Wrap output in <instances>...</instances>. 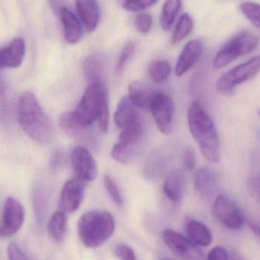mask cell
Instances as JSON below:
<instances>
[{"instance_id": "1", "label": "cell", "mask_w": 260, "mask_h": 260, "mask_svg": "<svg viewBox=\"0 0 260 260\" xmlns=\"http://www.w3.org/2000/svg\"><path fill=\"white\" fill-rule=\"evenodd\" d=\"M18 121L23 131L37 143L47 145L53 138L51 120L31 92L23 93L17 106Z\"/></svg>"}, {"instance_id": "2", "label": "cell", "mask_w": 260, "mask_h": 260, "mask_svg": "<svg viewBox=\"0 0 260 260\" xmlns=\"http://www.w3.org/2000/svg\"><path fill=\"white\" fill-rule=\"evenodd\" d=\"M188 124L194 140L205 158L212 163L220 159V141L215 123L203 105L194 102L187 112Z\"/></svg>"}, {"instance_id": "3", "label": "cell", "mask_w": 260, "mask_h": 260, "mask_svg": "<svg viewBox=\"0 0 260 260\" xmlns=\"http://www.w3.org/2000/svg\"><path fill=\"white\" fill-rule=\"evenodd\" d=\"M115 228V221L110 212L90 211L79 218L78 235L84 246L97 248L114 235Z\"/></svg>"}, {"instance_id": "4", "label": "cell", "mask_w": 260, "mask_h": 260, "mask_svg": "<svg viewBox=\"0 0 260 260\" xmlns=\"http://www.w3.org/2000/svg\"><path fill=\"white\" fill-rule=\"evenodd\" d=\"M259 43V38L253 34L240 32L220 49L213 60L214 69L224 68L240 56L251 53L258 47Z\"/></svg>"}, {"instance_id": "5", "label": "cell", "mask_w": 260, "mask_h": 260, "mask_svg": "<svg viewBox=\"0 0 260 260\" xmlns=\"http://www.w3.org/2000/svg\"><path fill=\"white\" fill-rule=\"evenodd\" d=\"M107 94L105 82L88 85L80 102L73 111L78 122L85 127H90L97 120L102 97Z\"/></svg>"}, {"instance_id": "6", "label": "cell", "mask_w": 260, "mask_h": 260, "mask_svg": "<svg viewBox=\"0 0 260 260\" xmlns=\"http://www.w3.org/2000/svg\"><path fill=\"white\" fill-rule=\"evenodd\" d=\"M259 72L260 55L224 73L217 82V90L223 94H231L238 85L254 79Z\"/></svg>"}, {"instance_id": "7", "label": "cell", "mask_w": 260, "mask_h": 260, "mask_svg": "<svg viewBox=\"0 0 260 260\" xmlns=\"http://www.w3.org/2000/svg\"><path fill=\"white\" fill-rule=\"evenodd\" d=\"M212 215L224 227L238 230L244 226L245 216L233 200L221 194L215 199L212 206Z\"/></svg>"}, {"instance_id": "8", "label": "cell", "mask_w": 260, "mask_h": 260, "mask_svg": "<svg viewBox=\"0 0 260 260\" xmlns=\"http://www.w3.org/2000/svg\"><path fill=\"white\" fill-rule=\"evenodd\" d=\"M25 212L22 204L14 197L6 199L0 222V238L16 235L24 224Z\"/></svg>"}, {"instance_id": "9", "label": "cell", "mask_w": 260, "mask_h": 260, "mask_svg": "<svg viewBox=\"0 0 260 260\" xmlns=\"http://www.w3.org/2000/svg\"><path fill=\"white\" fill-rule=\"evenodd\" d=\"M163 240L173 253L183 260H206L200 247L191 242L187 238L172 229L164 232Z\"/></svg>"}, {"instance_id": "10", "label": "cell", "mask_w": 260, "mask_h": 260, "mask_svg": "<svg viewBox=\"0 0 260 260\" xmlns=\"http://www.w3.org/2000/svg\"><path fill=\"white\" fill-rule=\"evenodd\" d=\"M149 109L159 131L164 134H169L172 130L174 119L172 99L164 93H155L151 100Z\"/></svg>"}, {"instance_id": "11", "label": "cell", "mask_w": 260, "mask_h": 260, "mask_svg": "<svg viewBox=\"0 0 260 260\" xmlns=\"http://www.w3.org/2000/svg\"><path fill=\"white\" fill-rule=\"evenodd\" d=\"M71 163L76 178L85 183L95 180L97 164L89 150L82 145L76 146L72 151Z\"/></svg>"}, {"instance_id": "12", "label": "cell", "mask_w": 260, "mask_h": 260, "mask_svg": "<svg viewBox=\"0 0 260 260\" xmlns=\"http://www.w3.org/2000/svg\"><path fill=\"white\" fill-rule=\"evenodd\" d=\"M85 190V182L78 178L71 179L64 184L59 198V209L62 212H76L82 203Z\"/></svg>"}, {"instance_id": "13", "label": "cell", "mask_w": 260, "mask_h": 260, "mask_svg": "<svg viewBox=\"0 0 260 260\" xmlns=\"http://www.w3.org/2000/svg\"><path fill=\"white\" fill-rule=\"evenodd\" d=\"M61 129L68 136L81 141L86 145H94L96 139L89 127H85L75 118L73 112H64L59 118Z\"/></svg>"}, {"instance_id": "14", "label": "cell", "mask_w": 260, "mask_h": 260, "mask_svg": "<svg viewBox=\"0 0 260 260\" xmlns=\"http://www.w3.org/2000/svg\"><path fill=\"white\" fill-rule=\"evenodd\" d=\"M203 53V43L200 40L189 41L185 45L177 59L175 67V74L182 76L186 74L200 59Z\"/></svg>"}, {"instance_id": "15", "label": "cell", "mask_w": 260, "mask_h": 260, "mask_svg": "<svg viewBox=\"0 0 260 260\" xmlns=\"http://www.w3.org/2000/svg\"><path fill=\"white\" fill-rule=\"evenodd\" d=\"M25 54V42L21 38L12 40L6 47L0 49V70L18 68Z\"/></svg>"}, {"instance_id": "16", "label": "cell", "mask_w": 260, "mask_h": 260, "mask_svg": "<svg viewBox=\"0 0 260 260\" xmlns=\"http://www.w3.org/2000/svg\"><path fill=\"white\" fill-rule=\"evenodd\" d=\"M79 19L88 32L97 28L100 21L101 10L98 0H76Z\"/></svg>"}, {"instance_id": "17", "label": "cell", "mask_w": 260, "mask_h": 260, "mask_svg": "<svg viewBox=\"0 0 260 260\" xmlns=\"http://www.w3.org/2000/svg\"><path fill=\"white\" fill-rule=\"evenodd\" d=\"M59 15L63 27L66 41L71 44L79 42L84 34L83 26L81 20L73 12L64 6L61 8Z\"/></svg>"}, {"instance_id": "18", "label": "cell", "mask_w": 260, "mask_h": 260, "mask_svg": "<svg viewBox=\"0 0 260 260\" xmlns=\"http://www.w3.org/2000/svg\"><path fill=\"white\" fill-rule=\"evenodd\" d=\"M136 108L128 97L123 98L120 101L114 117V123L117 128L120 130L125 129L142 121Z\"/></svg>"}, {"instance_id": "19", "label": "cell", "mask_w": 260, "mask_h": 260, "mask_svg": "<svg viewBox=\"0 0 260 260\" xmlns=\"http://www.w3.org/2000/svg\"><path fill=\"white\" fill-rule=\"evenodd\" d=\"M107 59L105 56L99 53L90 55L84 61L82 69L84 75L89 84L105 82Z\"/></svg>"}, {"instance_id": "20", "label": "cell", "mask_w": 260, "mask_h": 260, "mask_svg": "<svg viewBox=\"0 0 260 260\" xmlns=\"http://www.w3.org/2000/svg\"><path fill=\"white\" fill-rule=\"evenodd\" d=\"M129 99L132 103L140 109H149L151 100L155 93L153 92L149 86L145 82L133 81L128 86Z\"/></svg>"}, {"instance_id": "21", "label": "cell", "mask_w": 260, "mask_h": 260, "mask_svg": "<svg viewBox=\"0 0 260 260\" xmlns=\"http://www.w3.org/2000/svg\"><path fill=\"white\" fill-rule=\"evenodd\" d=\"M164 192L168 200L178 203L184 193L185 178L182 171L175 170L170 173L164 181Z\"/></svg>"}, {"instance_id": "22", "label": "cell", "mask_w": 260, "mask_h": 260, "mask_svg": "<svg viewBox=\"0 0 260 260\" xmlns=\"http://www.w3.org/2000/svg\"><path fill=\"white\" fill-rule=\"evenodd\" d=\"M216 186V177L213 171L208 167H203L194 176V187L196 191L204 198L213 195Z\"/></svg>"}, {"instance_id": "23", "label": "cell", "mask_w": 260, "mask_h": 260, "mask_svg": "<svg viewBox=\"0 0 260 260\" xmlns=\"http://www.w3.org/2000/svg\"><path fill=\"white\" fill-rule=\"evenodd\" d=\"M186 234L188 239L198 247H208L213 241L212 232L209 228L196 220L188 223Z\"/></svg>"}, {"instance_id": "24", "label": "cell", "mask_w": 260, "mask_h": 260, "mask_svg": "<svg viewBox=\"0 0 260 260\" xmlns=\"http://www.w3.org/2000/svg\"><path fill=\"white\" fill-rule=\"evenodd\" d=\"M142 144H126L118 142L113 147L111 155L114 160L123 165H129L139 155Z\"/></svg>"}, {"instance_id": "25", "label": "cell", "mask_w": 260, "mask_h": 260, "mask_svg": "<svg viewBox=\"0 0 260 260\" xmlns=\"http://www.w3.org/2000/svg\"><path fill=\"white\" fill-rule=\"evenodd\" d=\"M68 220L65 212L59 210L53 214L48 222V232L55 241H62L67 232Z\"/></svg>"}, {"instance_id": "26", "label": "cell", "mask_w": 260, "mask_h": 260, "mask_svg": "<svg viewBox=\"0 0 260 260\" xmlns=\"http://www.w3.org/2000/svg\"><path fill=\"white\" fill-rule=\"evenodd\" d=\"M181 6V0H166L165 2L160 16V24L164 30L167 31L172 27Z\"/></svg>"}, {"instance_id": "27", "label": "cell", "mask_w": 260, "mask_h": 260, "mask_svg": "<svg viewBox=\"0 0 260 260\" xmlns=\"http://www.w3.org/2000/svg\"><path fill=\"white\" fill-rule=\"evenodd\" d=\"M192 27H193V21L192 17L187 13L182 15L173 34L172 39H171L172 44H176L181 42L191 33Z\"/></svg>"}, {"instance_id": "28", "label": "cell", "mask_w": 260, "mask_h": 260, "mask_svg": "<svg viewBox=\"0 0 260 260\" xmlns=\"http://www.w3.org/2000/svg\"><path fill=\"white\" fill-rule=\"evenodd\" d=\"M171 66L168 61L156 60L151 62L148 67V73L153 82L156 83L163 82L169 77Z\"/></svg>"}, {"instance_id": "29", "label": "cell", "mask_w": 260, "mask_h": 260, "mask_svg": "<svg viewBox=\"0 0 260 260\" xmlns=\"http://www.w3.org/2000/svg\"><path fill=\"white\" fill-rule=\"evenodd\" d=\"M246 18L256 27L260 29V4L251 2L242 3L240 6Z\"/></svg>"}, {"instance_id": "30", "label": "cell", "mask_w": 260, "mask_h": 260, "mask_svg": "<svg viewBox=\"0 0 260 260\" xmlns=\"http://www.w3.org/2000/svg\"><path fill=\"white\" fill-rule=\"evenodd\" d=\"M104 184L110 197L117 206L122 207L123 205V197L116 182L111 176L106 174L104 177Z\"/></svg>"}, {"instance_id": "31", "label": "cell", "mask_w": 260, "mask_h": 260, "mask_svg": "<svg viewBox=\"0 0 260 260\" xmlns=\"http://www.w3.org/2000/svg\"><path fill=\"white\" fill-rule=\"evenodd\" d=\"M97 121L101 131L105 133H107L108 127H109V107H108V94H105L101 101Z\"/></svg>"}, {"instance_id": "32", "label": "cell", "mask_w": 260, "mask_h": 260, "mask_svg": "<svg viewBox=\"0 0 260 260\" xmlns=\"http://www.w3.org/2000/svg\"><path fill=\"white\" fill-rule=\"evenodd\" d=\"M158 0H124L123 7L130 12L145 10L155 4Z\"/></svg>"}, {"instance_id": "33", "label": "cell", "mask_w": 260, "mask_h": 260, "mask_svg": "<svg viewBox=\"0 0 260 260\" xmlns=\"http://www.w3.org/2000/svg\"><path fill=\"white\" fill-rule=\"evenodd\" d=\"M135 27L142 34H148L152 27V18L147 13H139L136 15L134 21Z\"/></svg>"}, {"instance_id": "34", "label": "cell", "mask_w": 260, "mask_h": 260, "mask_svg": "<svg viewBox=\"0 0 260 260\" xmlns=\"http://www.w3.org/2000/svg\"><path fill=\"white\" fill-rule=\"evenodd\" d=\"M135 44L133 42H129L124 46L118 59H117V65H116V71L120 73L124 68L130 58L133 56L135 52Z\"/></svg>"}, {"instance_id": "35", "label": "cell", "mask_w": 260, "mask_h": 260, "mask_svg": "<svg viewBox=\"0 0 260 260\" xmlns=\"http://www.w3.org/2000/svg\"><path fill=\"white\" fill-rule=\"evenodd\" d=\"M115 253L121 260H137L134 250L127 244H117L115 248Z\"/></svg>"}, {"instance_id": "36", "label": "cell", "mask_w": 260, "mask_h": 260, "mask_svg": "<svg viewBox=\"0 0 260 260\" xmlns=\"http://www.w3.org/2000/svg\"><path fill=\"white\" fill-rule=\"evenodd\" d=\"M7 256L9 260H29L21 247L15 242H12L8 246Z\"/></svg>"}, {"instance_id": "37", "label": "cell", "mask_w": 260, "mask_h": 260, "mask_svg": "<svg viewBox=\"0 0 260 260\" xmlns=\"http://www.w3.org/2000/svg\"><path fill=\"white\" fill-rule=\"evenodd\" d=\"M206 260H229V253L222 247H215L209 252Z\"/></svg>"}, {"instance_id": "38", "label": "cell", "mask_w": 260, "mask_h": 260, "mask_svg": "<svg viewBox=\"0 0 260 260\" xmlns=\"http://www.w3.org/2000/svg\"><path fill=\"white\" fill-rule=\"evenodd\" d=\"M183 163L185 168L189 171H192L196 167V156L190 148H186L183 154Z\"/></svg>"}, {"instance_id": "39", "label": "cell", "mask_w": 260, "mask_h": 260, "mask_svg": "<svg viewBox=\"0 0 260 260\" xmlns=\"http://www.w3.org/2000/svg\"><path fill=\"white\" fill-rule=\"evenodd\" d=\"M64 162V157L62 153L60 151H56L53 154V157L51 159L52 167L54 168H59L62 166Z\"/></svg>"}, {"instance_id": "40", "label": "cell", "mask_w": 260, "mask_h": 260, "mask_svg": "<svg viewBox=\"0 0 260 260\" xmlns=\"http://www.w3.org/2000/svg\"><path fill=\"white\" fill-rule=\"evenodd\" d=\"M62 0H49L50 2V6L53 8V11L56 13L59 14L61 8L63 7L62 6Z\"/></svg>"}, {"instance_id": "41", "label": "cell", "mask_w": 260, "mask_h": 260, "mask_svg": "<svg viewBox=\"0 0 260 260\" xmlns=\"http://www.w3.org/2000/svg\"><path fill=\"white\" fill-rule=\"evenodd\" d=\"M249 226H250V229H251V230L253 231V232H254L255 234H256V235H258V236L260 238V227L258 224H255V223L251 222V221H250L249 222Z\"/></svg>"}, {"instance_id": "42", "label": "cell", "mask_w": 260, "mask_h": 260, "mask_svg": "<svg viewBox=\"0 0 260 260\" xmlns=\"http://www.w3.org/2000/svg\"><path fill=\"white\" fill-rule=\"evenodd\" d=\"M251 185L253 186V187L256 188V190L259 192L260 197V177L259 178H256L255 180H253L252 181Z\"/></svg>"}, {"instance_id": "43", "label": "cell", "mask_w": 260, "mask_h": 260, "mask_svg": "<svg viewBox=\"0 0 260 260\" xmlns=\"http://www.w3.org/2000/svg\"><path fill=\"white\" fill-rule=\"evenodd\" d=\"M4 82H3V77H2L1 73H0V96H1L2 94H3V93L4 92Z\"/></svg>"}, {"instance_id": "44", "label": "cell", "mask_w": 260, "mask_h": 260, "mask_svg": "<svg viewBox=\"0 0 260 260\" xmlns=\"http://www.w3.org/2000/svg\"><path fill=\"white\" fill-rule=\"evenodd\" d=\"M159 260H174V259H171V258L163 257V258H160V259Z\"/></svg>"}, {"instance_id": "45", "label": "cell", "mask_w": 260, "mask_h": 260, "mask_svg": "<svg viewBox=\"0 0 260 260\" xmlns=\"http://www.w3.org/2000/svg\"><path fill=\"white\" fill-rule=\"evenodd\" d=\"M259 115H260V111H259Z\"/></svg>"}, {"instance_id": "46", "label": "cell", "mask_w": 260, "mask_h": 260, "mask_svg": "<svg viewBox=\"0 0 260 260\" xmlns=\"http://www.w3.org/2000/svg\"><path fill=\"white\" fill-rule=\"evenodd\" d=\"M259 136H260V131H259Z\"/></svg>"}]
</instances>
